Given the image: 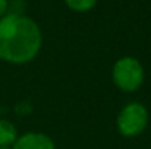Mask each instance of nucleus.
Instances as JSON below:
<instances>
[{
    "mask_svg": "<svg viewBox=\"0 0 151 149\" xmlns=\"http://www.w3.org/2000/svg\"><path fill=\"white\" fill-rule=\"evenodd\" d=\"M18 139L15 124L6 118H0V146H12Z\"/></svg>",
    "mask_w": 151,
    "mask_h": 149,
    "instance_id": "5",
    "label": "nucleus"
},
{
    "mask_svg": "<svg viewBox=\"0 0 151 149\" xmlns=\"http://www.w3.org/2000/svg\"><path fill=\"white\" fill-rule=\"evenodd\" d=\"M0 149H12L10 146H0Z\"/></svg>",
    "mask_w": 151,
    "mask_h": 149,
    "instance_id": "9",
    "label": "nucleus"
},
{
    "mask_svg": "<svg viewBox=\"0 0 151 149\" xmlns=\"http://www.w3.org/2000/svg\"><path fill=\"white\" fill-rule=\"evenodd\" d=\"M43 35L38 25L25 15L0 18V60L24 64L31 61L41 48Z\"/></svg>",
    "mask_w": 151,
    "mask_h": 149,
    "instance_id": "1",
    "label": "nucleus"
},
{
    "mask_svg": "<svg viewBox=\"0 0 151 149\" xmlns=\"http://www.w3.org/2000/svg\"><path fill=\"white\" fill-rule=\"evenodd\" d=\"M24 10H25V1L24 0H9V4H7V13L9 15H24Z\"/></svg>",
    "mask_w": 151,
    "mask_h": 149,
    "instance_id": "7",
    "label": "nucleus"
},
{
    "mask_svg": "<svg viewBox=\"0 0 151 149\" xmlns=\"http://www.w3.org/2000/svg\"><path fill=\"white\" fill-rule=\"evenodd\" d=\"M65 3L75 12H88L96 6L97 0H65Z\"/></svg>",
    "mask_w": 151,
    "mask_h": 149,
    "instance_id": "6",
    "label": "nucleus"
},
{
    "mask_svg": "<svg viewBox=\"0 0 151 149\" xmlns=\"http://www.w3.org/2000/svg\"><path fill=\"white\" fill-rule=\"evenodd\" d=\"M148 123V111L139 102H131L122 108L117 115L116 124L122 136L134 138L138 136Z\"/></svg>",
    "mask_w": 151,
    "mask_h": 149,
    "instance_id": "3",
    "label": "nucleus"
},
{
    "mask_svg": "<svg viewBox=\"0 0 151 149\" xmlns=\"http://www.w3.org/2000/svg\"><path fill=\"white\" fill-rule=\"evenodd\" d=\"M7 4L9 0H0V18H3L7 13Z\"/></svg>",
    "mask_w": 151,
    "mask_h": 149,
    "instance_id": "8",
    "label": "nucleus"
},
{
    "mask_svg": "<svg viewBox=\"0 0 151 149\" xmlns=\"http://www.w3.org/2000/svg\"><path fill=\"white\" fill-rule=\"evenodd\" d=\"M113 82L125 92L137 91L144 82V69L134 57H122L113 66Z\"/></svg>",
    "mask_w": 151,
    "mask_h": 149,
    "instance_id": "2",
    "label": "nucleus"
},
{
    "mask_svg": "<svg viewBox=\"0 0 151 149\" xmlns=\"http://www.w3.org/2000/svg\"><path fill=\"white\" fill-rule=\"evenodd\" d=\"M12 149H56L49 136L43 133H25L18 136Z\"/></svg>",
    "mask_w": 151,
    "mask_h": 149,
    "instance_id": "4",
    "label": "nucleus"
}]
</instances>
